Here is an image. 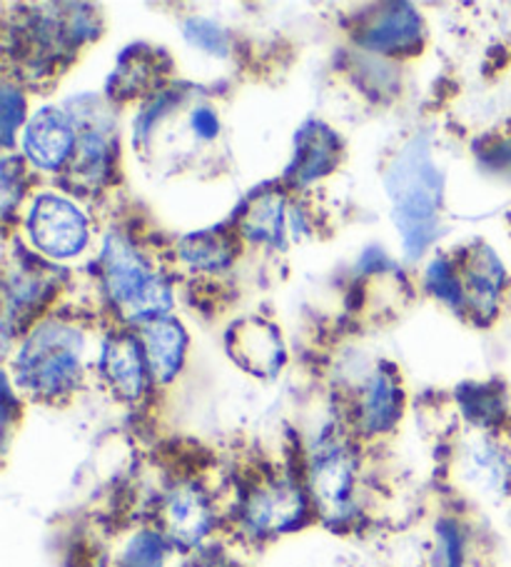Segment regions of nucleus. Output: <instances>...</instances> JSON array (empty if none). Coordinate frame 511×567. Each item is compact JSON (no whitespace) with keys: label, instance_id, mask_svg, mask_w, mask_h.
<instances>
[{"label":"nucleus","instance_id":"nucleus-18","mask_svg":"<svg viewBox=\"0 0 511 567\" xmlns=\"http://www.w3.org/2000/svg\"><path fill=\"white\" fill-rule=\"evenodd\" d=\"M284 223H288V205L280 193H258L244 205L240 215V230L254 243L264 246H282Z\"/></svg>","mask_w":511,"mask_h":567},{"label":"nucleus","instance_id":"nucleus-14","mask_svg":"<svg viewBox=\"0 0 511 567\" xmlns=\"http://www.w3.org/2000/svg\"><path fill=\"white\" fill-rule=\"evenodd\" d=\"M185 348H188V336L178 320L163 316L143 322V350L155 385H167L178 378Z\"/></svg>","mask_w":511,"mask_h":567},{"label":"nucleus","instance_id":"nucleus-15","mask_svg":"<svg viewBox=\"0 0 511 567\" xmlns=\"http://www.w3.org/2000/svg\"><path fill=\"white\" fill-rule=\"evenodd\" d=\"M342 145L327 125L320 121H310L298 133L294 145V158L288 168V178L298 185L314 183L317 178L330 175L340 163Z\"/></svg>","mask_w":511,"mask_h":567},{"label":"nucleus","instance_id":"nucleus-19","mask_svg":"<svg viewBox=\"0 0 511 567\" xmlns=\"http://www.w3.org/2000/svg\"><path fill=\"white\" fill-rule=\"evenodd\" d=\"M180 258L188 262V266L198 270H222L228 268L238 246H234L232 236H228L222 228L212 230H198L190 233L180 240Z\"/></svg>","mask_w":511,"mask_h":567},{"label":"nucleus","instance_id":"nucleus-28","mask_svg":"<svg viewBox=\"0 0 511 567\" xmlns=\"http://www.w3.org/2000/svg\"><path fill=\"white\" fill-rule=\"evenodd\" d=\"M190 125H192V131L198 133V138H202V141H212L215 135L220 133V121H218V115L210 111V107H195Z\"/></svg>","mask_w":511,"mask_h":567},{"label":"nucleus","instance_id":"nucleus-3","mask_svg":"<svg viewBox=\"0 0 511 567\" xmlns=\"http://www.w3.org/2000/svg\"><path fill=\"white\" fill-rule=\"evenodd\" d=\"M83 380V336L65 322H43L15 358L18 390L38 400H61Z\"/></svg>","mask_w":511,"mask_h":567},{"label":"nucleus","instance_id":"nucleus-10","mask_svg":"<svg viewBox=\"0 0 511 567\" xmlns=\"http://www.w3.org/2000/svg\"><path fill=\"white\" fill-rule=\"evenodd\" d=\"M101 373L113 393L125 403H137L150 385V370H147L143 343L127 332H115L105 338L101 353Z\"/></svg>","mask_w":511,"mask_h":567},{"label":"nucleus","instance_id":"nucleus-27","mask_svg":"<svg viewBox=\"0 0 511 567\" xmlns=\"http://www.w3.org/2000/svg\"><path fill=\"white\" fill-rule=\"evenodd\" d=\"M175 103H178V95L160 93V97H157V101H153V105H147L145 113H140V118H137V125H135L137 135H147V131L153 128V123L160 118V115L167 111V107L175 105Z\"/></svg>","mask_w":511,"mask_h":567},{"label":"nucleus","instance_id":"nucleus-11","mask_svg":"<svg viewBox=\"0 0 511 567\" xmlns=\"http://www.w3.org/2000/svg\"><path fill=\"white\" fill-rule=\"evenodd\" d=\"M228 350L234 363L258 378L278 375L284 363L280 330L260 318L234 322L228 332Z\"/></svg>","mask_w":511,"mask_h":567},{"label":"nucleus","instance_id":"nucleus-1","mask_svg":"<svg viewBox=\"0 0 511 567\" xmlns=\"http://www.w3.org/2000/svg\"><path fill=\"white\" fill-rule=\"evenodd\" d=\"M385 190L405 252L409 258H419L439 236L445 198V173L435 163L427 133L411 135L392 158L385 173Z\"/></svg>","mask_w":511,"mask_h":567},{"label":"nucleus","instance_id":"nucleus-6","mask_svg":"<svg viewBox=\"0 0 511 567\" xmlns=\"http://www.w3.org/2000/svg\"><path fill=\"white\" fill-rule=\"evenodd\" d=\"M218 525V511L215 501L202 483L192 477L167 487L160 511H157V527L170 540L178 553L195 555L208 547V540Z\"/></svg>","mask_w":511,"mask_h":567},{"label":"nucleus","instance_id":"nucleus-12","mask_svg":"<svg viewBox=\"0 0 511 567\" xmlns=\"http://www.w3.org/2000/svg\"><path fill=\"white\" fill-rule=\"evenodd\" d=\"M75 145L77 138L71 115L58 111V107L38 111L23 135V151L28 161L43 171L61 168L67 158H73Z\"/></svg>","mask_w":511,"mask_h":567},{"label":"nucleus","instance_id":"nucleus-7","mask_svg":"<svg viewBox=\"0 0 511 567\" xmlns=\"http://www.w3.org/2000/svg\"><path fill=\"white\" fill-rule=\"evenodd\" d=\"M33 246L53 258H73L87 246V220L75 203L63 195L43 193L31 205L25 220Z\"/></svg>","mask_w":511,"mask_h":567},{"label":"nucleus","instance_id":"nucleus-25","mask_svg":"<svg viewBox=\"0 0 511 567\" xmlns=\"http://www.w3.org/2000/svg\"><path fill=\"white\" fill-rule=\"evenodd\" d=\"M3 113H0V123H3V143L11 145L13 143V133L21 128V123L25 118V97L13 85H3Z\"/></svg>","mask_w":511,"mask_h":567},{"label":"nucleus","instance_id":"nucleus-5","mask_svg":"<svg viewBox=\"0 0 511 567\" xmlns=\"http://www.w3.org/2000/svg\"><path fill=\"white\" fill-rule=\"evenodd\" d=\"M314 515L302 473H260L238 497V527L254 543L300 530Z\"/></svg>","mask_w":511,"mask_h":567},{"label":"nucleus","instance_id":"nucleus-23","mask_svg":"<svg viewBox=\"0 0 511 567\" xmlns=\"http://www.w3.org/2000/svg\"><path fill=\"white\" fill-rule=\"evenodd\" d=\"M427 288L435 292L439 300H445L449 308L461 310L467 306L465 288H461L459 272L447 258H437L427 268Z\"/></svg>","mask_w":511,"mask_h":567},{"label":"nucleus","instance_id":"nucleus-9","mask_svg":"<svg viewBox=\"0 0 511 567\" xmlns=\"http://www.w3.org/2000/svg\"><path fill=\"white\" fill-rule=\"evenodd\" d=\"M405 415V390L395 370L379 368L359 388L355 403V427L359 435H389Z\"/></svg>","mask_w":511,"mask_h":567},{"label":"nucleus","instance_id":"nucleus-16","mask_svg":"<svg viewBox=\"0 0 511 567\" xmlns=\"http://www.w3.org/2000/svg\"><path fill=\"white\" fill-rule=\"evenodd\" d=\"M359 43L382 55H411L421 45V18L407 3L389 6L375 23L365 28Z\"/></svg>","mask_w":511,"mask_h":567},{"label":"nucleus","instance_id":"nucleus-24","mask_svg":"<svg viewBox=\"0 0 511 567\" xmlns=\"http://www.w3.org/2000/svg\"><path fill=\"white\" fill-rule=\"evenodd\" d=\"M182 31H185V38H188V43L200 48L205 53L228 55L230 51L228 33H225L218 23L208 21V18H190V21H185Z\"/></svg>","mask_w":511,"mask_h":567},{"label":"nucleus","instance_id":"nucleus-17","mask_svg":"<svg viewBox=\"0 0 511 567\" xmlns=\"http://www.w3.org/2000/svg\"><path fill=\"white\" fill-rule=\"evenodd\" d=\"M457 403L477 433H497L507 420V395L497 383H467L457 390Z\"/></svg>","mask_w":511,"mask_h":567},{"label":"nucleus","instance_id":"nucleus-26","mask_svg":"<svg viewBox=\"0 0 511 567\" xmlns=\"http://www.w3.org/2000/svg\"><path fill=\"white\" fill-rule=\"evenodd\" d=\"M481 163H484V168H489L491 173L511 178V138H501L499 143L481 153Z\"/></svg>","mask_w":511,"mask_h":567},{"label":"nucleus","instance_id":"nucleus-4","mask_svg":"<svg viewBox=\"0 0 511 567\" xmlns=\"http://www.w3.org/2000/svg\"><path fill=\"white\" fill-rule=\"evenodd\" d=\"M101 268L107 298L125 320L147 322L170 310L173 292L167 280L153 270L143 252H137L121 233H111L105 238Z\"/></svg>","mask_w":511,"mask_h":567},{"label":"nucleus","instance_id":"nucleus-2","mask_svg":"<svg viewBox=\"0 0 511 567\" xmlns=\"http://www.w3.org/2000/svg\"><path fill=\"white\" fill-rule=\"evenodd\" d=\"M314 515L330 527H347L359 515V457L342 430H324L302 465Z\"/></svg>","mask_w":511,"mask_h":567},{"label":"nucleus","instance_id":"nucleus-13","mask_svg":"<svg viewBox=\"0 0 511 567\" xmlns=\"http://www.w3.org/2000/svg\"><path fill=\"white\" fill-rule=\"evenodd\" d=\"M504 280V266L489 246H474L467 252L461 262V288H465V300L477 320L487 322L497 316Z\"/></svg>","mask_w":511,"mask_h":567},{"label":"nucleus","instance_id":"nucleus-29","mask_svg":"<svg viewBox=\"0 0 511 567\" xmlns=\"http://www.w3.org/2000/svg\"><path fill=\"white\" fill-rule=\"evenodd\" d=\"M185 567H230V563L225 560L220 553L208 550V547H205V550L195 553L192 560L185 563Z\"/></svg>","mask_w":511,"mask_h":567},{"label":"nucleus","instance_id":"nucleus-21","mask_svg":"<svg viewBox=\"0 0 511 567\" xmlns=\"http://www.w3.org/2000/svg\"><path fill=\"white\" fill-rule=\"evenodd\" d=\"M469 540L467 530L457 517H441L435 525L427 567H467Z\"/></svg>","mask_w":511,"mask_h":567},{"label":"nucleus","instance_id":"nucleus-20","mask_svg":"<svg viewBox=\"0 0 511 567\" xmlns=\"http://www.w3.org/2000/svg\"><path fill=\"white\" fill-rule=\"evenodd\" d=\"M178 553L160 527H140L123 540L111 567H170V555Z\"/></svg>","mask_w":511,"mask_h":567},{"label":"nucleus","instance_id":"nucleus-22","mask_svg":"<svg viewBox=\"0 0 511 567\" xmlns=\"http://www.w3.org/2000/svg\"><path fill=\"white\" fill-rule=\"evenodd\" d=\"M107 161H111V153H107L105 135L97 131H85L75 145L71 175L81 183H101L107 173Z\"/></svg>","mask_w":511,"mask_h":567},{"label":"nucleus","instance_id":"nucleus-8","mask_svg":"<svg viewBox=\"0 0 511 567\" xmlns=\"http://www.w3.org/2000/svg\"><path fill=\"white\" fill-rule=\"evenodd\" d=\"M459 477L469 491L484 497L511 495V450L494 433H477L465 440L457 457Z\"/></svg>","mask_w":511,"mask_h":567}]
</instances>
